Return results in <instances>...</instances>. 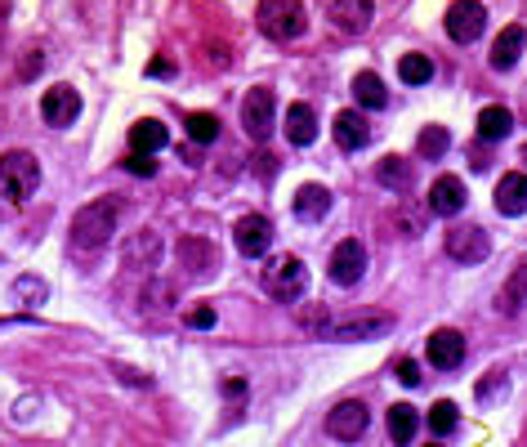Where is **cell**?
I'll use <instances>...</instances> for the list:
<instances>
[{
  "instance_id": "cell-1",
  "label": "cell",
  "mask_w": 527,
  "mask_h": 447,
  "mask_svg": "<svg viewBox=\"0 0 527 447\" xmlns=\"http://www.w3.org/2000/svg\"><path fill=\"white\" fill-rule=\"evenodd\" d=\"M121 224V197H94L72 215V251H103Z\"/></svg>"
},
{
  "instance_id": "cell-2",
  "label": "cell",
  "mask_w": 527,
  "mask_h": 447,
  "mask_svg": "<svg viewBox=\"0 0 527 447\" xmlns=\"http://www.w3.org/2000/svg\"><path fill=\"white\" fill-rule=\"evenodd\" d=\"M36 184H41V161L32 157V152L14 148L0 157V197H9V202H27V197L36 193Z\"/></svg>"
},
{
  "instance_id": "cell-3",
  "label": "cell",
  "mask_w": 527,
  "mask_h": 447,
  "mask_svg": "<svg viewBox=\"0 0 527 447\" xmlns=\"http://www.w3.org/2000/svg\"><path fill=\"white\" fill-rule=\"evenodd\" d=\"M255 23H260V32L268 36V41H295V36H304L309 18H304L300 0H260Z\"/></svg>"
},
{
  "instance_id": "cell-4",
  "label": "cell",
  "mask_w": 527,
  "mask_h": 447,
  "mask_svg": "<svg viewBox=\"0 0 527 447\" xmlns=\"http://www.w3.org/2000/svg\"><path fill=\"white\" fill-rule=\"evenodd\" d=\"M309 287L300 255H268L264 260V291L277 300H300V291Z\"/></svg>"
},
{
  "instance_id": "cell-5",
  "label": "cell",
  "mask_w": 527,
  "mask_h": 447,
  "mask_svg": "<svg viewBox=\"0 0 527 447\" xmlns=\"http://www.w3.org/2000/svg\"><path fill=\"white\" fill-rule=\"evenodd\" d=\"M242 126L251 139H268L277 126V94L268 90V85H255L251 94H246L242 103Z\"/></svg>"
},
{
  "instance_id": "cell-6",
  "label": "cell",
  "mask_w": 527,
  "mask_h": 447,
  "mask_svg": "<svg viewBox=\"0 0 527 447\" xmlns=\"http://www.w3.org/2000/svg\"><path fill=\"white\" fill-rule=\"evenodd\" d=\"M327 273H331L335 287H353V282H362V273H367V246H362L358 237H344V242L331 251Z\"/></svg>"
},
{
  "instance_id": "cell-7",
  "label": "cell",
  "mask_w": 527,
  "mask_h": 447,
  "mask_svg": "<svg viewBox=\"0 0 527 447\" xmlns=\"http://www.w3.org/2000/svg\"><path fill=\"white\" fill-rule=\"evenodd\" d=\"M487 27V9L478 5V0H456L452 9H447V36H452L456 45H474L478 36H483Z\"/></svg>"
},
{
  "instance_id": "cell-8",
  "label": "cell",
  "mask_w": 527,
  "mask_h": 447,
  "mask_svg": "<svg viewBox=\"0 0 527 447\" xmlns=\"http://www.w3.org/2000/svg\"><path fill=\"white\" fill-rule=\"evenodd\" d=\"M447 255H452L456 264H478L492 255V237H487V228L478 224H461L447 233Z\"/></svg>"
},
{
  "instance_id": "cell-9",
  "label": "cell",
  "mask_w": 527,
  "mask_h": 447,
  "mask_svg": "<svg viewBox=\"0 0 527 447\" xmlns=\"http://www.w3.org/2000/svg\"><path fill=\"white\" fill-rule=\"evenodd\" d=\"M121 264L134 273H152L161 264V233H152V228L130 233L126 242H121Z\"/></svg>"
},
{
  "instance_id": "cell-10",
  "label": "cell",
  "mask_w": 527,
  "mask_h": 447,
  "mask_svg": "<svg viewBox=\"0 0 527 447\" xmlns=\"http://www.w3.org/2000/svg\"><path fill=\"white\" fill-rule=\"evenodd\" d=\"M376 18V5L371 0H327V23L344 36H362Z\"/></svg>"
},
{
  "instance_id": "cell-11",
  "label": "cell",
  "mask_w": 527,
  "mask_h": 447,
  "mask_svg": "<svg viewBox=\"0 0 527 447\" xmlns=\"http://www.w3.org/2000/svg\"><path fill=\"white\" fill-rule=\"evenodd\" d=\"M76 112H81V94H76L72 85H50V90L41 94V117H45V126H54V130L72 126Z\"/></svg>"
},
{
  "instance_id": "cell-12",
  "label": "cell",
  "mask_w": 527,
  "mask_h": 447,
  "mask_svg": "<svg viewBox=\"0 0 527 447\" xmlns=\"http://www.w3.org/2000/svg\"><path fill=\"white\" fill-rule=\"evenodd\" d=\"M389 331H394V318H389V313H362V318L331 322V331H327V336H331V340H344V345H353V340L389 336Z\"/></svg>"
},
{
  "instance_id": "cell-13",
  "label": "cell",
  "mask_w": 527,
  "mask_h": 447,
  "mask_svg": "<svg viewBox=\"0 0 527 447\" xmlns=\"http://www.w3.org/2000/svg\"><path fill=\"white\" fill-rule=\"evenodd\" d=\"M233 242L242 255H251V260H264L268 246H273V224L264 220V215H242L233 228Z\"/></svg>"
},
{
  "instance_id": "cell-14",
  "label": "cell",
  "mask_w": 527,
  "mask_h": 447,
  "mask_svg": "<svg viewBox=\"0 0 527 447\" xmlns=\"http://www.w3.org/2000/svg\"><path fill=\"white\" fill-rule=\"evenodd\" d=\"M175 255H179L188 278H215V269H219V251L206 237H184V242L175 246Z\"/></svg>"
},
{
  "instance_id": "cell-15",
  "label": "cell",
  "mask_w": 527,
  "mask_h": 447,
  "mask_svg": "<svg viewBox=\"0 0 527 447\" xmlns=\"http://www.w3.org/2000/svg\"><path fill=\"white\" fill-rule=\"evenodd\" d=\"M425 354H429V363H434L438 372H456V367L465 363V336L461 331H452V327L434 331L429 345H425Z\"/></svg>"
},
{
  "instance_id": "cell-16",
  "label": "cell",
  "mask_w": 527,
  "mask_h": 447,
  "mask_svg": "<svg viewBox=\"0 0 527 447\" xmlns=\"http://www.w3.org/2000/svg\"><path fill=\"white\" fill-rule=\"evenodd\" d=\"M367 421H371V412L362 403H340L327 416V434H335L340 443H358L367 434Z\"/></svg>"
},
{
  "instance_id": "cell-17",
  "label": "cell",
  "mask_w": 527,
  "mask_h": 447,
  "mask_svg": "<svg viewBox=\"0 0 527 447\" xmlns=\"http://www.w3.org/2000/svg\"><path fill=\"white\" fill-rule=\"evenodd\" d=\"M465 184L456 175H438L434 184H429V211L434 215H443V220H452V215H461L465 211Z\"/></svg>"
},
{
  "instance_id": "cell-18",
  "label": "cell",
  "mask_w": 527,
  "mask_h": 447,
  "mask_svg": "<svg viewBox=\"0 0 527 447\" xmlns=\"http://www.w3.org/2000/svg\"><path fill=\"white\" fill-rule=\"evenodd\" d=\"M496 211L501 215H527V175L519 170H510V175L496 179Z\"/></svg>"
},
{
  "instance_id": "cell-19",
  "label": "cell",
  "mask_w": 527,
  "mask_h": 447,
  "mask_svg": "<svg viewBox=\"0 0 527 447\" xmlns=\"http://www.w3.org/2000/svg\"><path fill=\"white\" fill-rule=\"evenodd\" d=\"M335 144L344 152H358L371 144V126L362 112H335Z\"/></svg>"
},
{
  "instance_id": "cell-20",
  "label": "cell",
  "mask_w": 527,
  "mask_h": 447,
  "mask_svg": "<svg viewBox=\"0 0 527 447\" xmlns=\"http://www.w3.org/2000/svg\"><path fill=\"white\" fill-rule=\"evenodd\" d=\"M523 45H527V32H523L519 23H510L501 36H496V45H492V68H496V72H510L514 63H519Z\"/></svg>"
},
{
  "instance_id": "cell-21",
  "label": "cell",
  "mask_w": 527,
  "mask_h": 447,
  "mask_svg": "<svg viewBox=\"0 0 527 447\" xmlns=\"http://www.w3.org/2000/svg\"><path fill=\"white\" fill-rule=\"evenodd\" d=\"M286 139H291L295 148H309L313 139H318V112H313L309 103H295V108L286 112Z\"/></svg>"
},
{
  "instance_id": "cell-22",
  "label": "cell",
  "mask_w": 527,
  "mask_h": 447,
  "mask_svg": "<svg viewBox=\"0 0 527 447\" xmlns=\"http://www.w3.org/2000/svg\"><path fill=\"white\" fill-rule=\"evenodd\" d=\"M166 144H170V130L161 126V121L143 117V121H134L130 126V152H148V157H157Z\"/></svg>"
},
{
  "instance_id": "cell-23",
  "label": "cell",
  "mask_w": 527,
  "mask_h": 447,
  "mask_svg": "<svg viewBox=\"0 0 527 447\" xmlns=\"http://www.w3.org/2000/svg\"><path fill=\"white\" fill-rule=\"evenodd\" d=\"M327 211H331V193L322 184H304L300 193H295V220L318 224Z\"/></svg>"
},
{
  "instance_id": "cell-24",
  "label": "cell",
  "mask_w": 527,
  "mask_h": 447,
  "mask_svg": "<svg viewBox=\"0 0 527 447\" xmlns=\"http://www.w3.org/2000/svg\"><path fill=\"white\" fill-rule=\"evenodd\" d=\"M510 130H514L510 108L492 103V108L478 112V139H483V144H501V139H510Z\"/></svg>"
},
{
  "instance_id": "cell-25",
  "label": "cell",
  "mask_w": 527,
  "mask_h": 447,
  "mask_svg": "<svg viewBox=\"0 0 527 447\" xmlns=\"http://www.w3.org/2000/svg\"><path fill=\"white\" fill-rule=\"evenodd\" d=\"M353 99H358L362 108L380 112L389 103V90H385V81H380L376 72H358V76H353Z\"/></svg>"
},
{
  "instance_id": "cell-26",
  "label": "cell",
  "mask_w": 527,
  "mask_h": 447,
  "mask_svg": "<svg viewBox=\"0 0 527 447\" xmlns=\"http://www.w3.org/2000/svg\"><path fill=\"white\" fill-rule=\"evenodd\" d=\"M416 430H420V412L411 403H398V407H389V439L394 443H411L416 439Z\"/></svg>"
},
{
  "instance_id": "cell-27",
  "label": "cell",
  "mask_w": 527,
  "mask_h": 447,
  "mask_svg": "<svg viewBox=\"0 0 527 447\" xmlns=\"http://www.w3.org/2000/svg\"><path fill=\"white\" fill-rule=\"evenodd\" d=\"M376 179H380L385 188H394V193H411V166H407L402 157H385V161H380V166H376Z\"/></svg>"
},
{
  "instance_id": "cell-28",
  "label": "cell",
  "mask_w": 527,
  "mask_h": 447,
  "mask_svg": "<svg viewBox=\"0 0 527 447\" xmlns=\"http://www.w3.org/2000/svg\"><path fill=\"white\" fill-rule=\"evenodd\" d=\"M447 148H452V135H447L443 126H425V130H420V139H416V152H420V157L438 161Z\"/></svg>"
},
{
  "instance_id": "cell-29",
  "label": "cell",
  "mask_w": 527,
  "mask_h": 447,
  "mask_svg": "<svg viewBox=\"0 0 527 447\" xmlns=\"http://www.w3.org/2000/svg\"><path fill=\"white\" fill-rule=\"evenodd\" d=\"M139 300H143V309H148V313H166L170 304H175V287H170L166 278H152L148 287H143Z\"/></svg>"
},
{
  "instance_id": "cell-30",
  "label": "cell",
  "mask_w": 527,
  "mask_h": 447,
  "mask_svg": "<svg viewBox=\"0 0 527 447\" xmlns=\"http://www.w3.org/2000/svg\"><path fill=\"white\" fill-rule=\"evenodd\" d=\"M188 139H193V144H215L219 139V117L215 112H188Z\"/></svg>"
},
{
  "instance_id": "cell-31",
  "label": "cell",
  "mask_w": 527,
  "mask_h": 447,
  "mask_svg": "<svg viewBox=\"0 0 527 447\" xmlns=\"http://www.w3.org/2000/svg\"><path fill=\"white\" fill-rule=\"evenodd\" d=\"M398 76L407 85H425L429 76H434V63L425 59V54H402V63H398Z\"/></svg>"
},
{
  "instance_id": "cell-32",
  "label": "cell",
  "mask_w": 527,
  "mask_h": 447,
  "mask_svg": "<svg viewBox=\"0 0 527 447\" xmlns=\"http://www.w3.org/2000/svg\"><path fill=\"white\" fill-rule=\"evenodd\" d=\"M456 421H461V416H456V403H434V407H429V430H434L438 439H443V434H452Z\"/></svg>"
},
{
  "instance_id": "cell-33",
  "label": "cell",
  "mask_w": 527,
  "mask_h": 447,
  "mask_svg": "<svg viewBox=\"0 0 527 447\" xmlns=\"http://www.w3.org/2000/svg\"><path fill=\"white\" fill-rule=\"evenodd\" d=\"M184 322L188 327H197V331H206V327H215V309H210V304H197V309L184 313Z\"/></svg>"
},
{
  "instance_id": "cell-34",
  "label": "cell",
  "mask_w": 527,
  "mask_h": 447,
  "mask_svg": "<svg viewBox=\"0 0 527 447\" xmlns=\"http://www.w3.org/2000/svg\"><path fill=\"white\" fill-rule=\"evenodd\" d=\"M126 170H130V175H152V170H157V161H152L148 152H130V157H126Z\"/></svg>"
},
{
  "instance_id": "cell-35",
  "label": "cell",
  "mask_w": 527,
  "mask_h": 447,
  "mask_svg": "<svg viewBox=\"0 0 527 447\" xmlns=\"http://www.w3.org/2000/svg\"><path fill=\"white\" fill-rule=\"evenodd\" d=\"M255 175H260V179H273L277 175V157H273V152H260V157H255Z\"/></svg>"
},
{
  "instance_id": "cell-36",
  "label": "cell",
  "mask_w": 527,
  "mask_h": 447,
  "mask_svg": "<svg viewBox=\"0 0 527 447\" xmlns=\"http://www.w3.org/2000/svg\"><path fill=\"white\" fill-rule=\"evenodd\" d=\"M398 380H402V385H420L425 376H420V367L411 363V358H402V363H398Z\"/></svg>"
},
{
  "instance_id": "cell-37",
  "label": "cell",
  "mask_w": 527,
  "mask_h": 447,
  "mask_svg": "<svg viewBox=\"0 0 527 447\" xmlns=\"http://www.w3.org/2000/svg\"><path fill=\"white\" fill-rule=\"evenodd\" d=\"M148 76H175V63H170V59H152L148 63Z\"/></svg>"
},
{
  "instance_id": "cell-38",
  "label": "cell",
  "mask_w": 527,
  "mask_h": 447,
  "mask_svg": "<svg viewBox=\"0 0 527 447\" xmlns=\"http://www.w3.org/2000/svg\"><path fill=\"white\" fill-rule=\"evenodd\" d=\"M18 291H23V296H32V300H41V296H45V287H41V282H32V278L18 282Z\"/></svg>"
},
{
  "instance_id": "cell-39",
  "label": "cell",
  "mask_w": 527,
  "mask_h": 447,
  "mask_svg": "<svg viewBox=\"0 0 527 447\" xmlns=\"http://www.w3.org/2000/svg\"><path fill=\"white\" fill-rule=\"evenodd\" d=\"M36 72H41V50H32V54H27V63H23V76H27V81H32Z\"/></svg>"
},
{
  "instance_id": "cell-40",
  "label": "cell",
  "mask_w": 527,
  "mask_h": 447,
  "mask_svg": "<svg viewBox=\"0 0 527 447\" xmlns=\"http://www.w3.org/2000/svg\"><path fill=\"white\" fill-rule=\"evenodd\" d=\"M523 161H527V144H523Z\"/></svg>"
}]
</instances>
